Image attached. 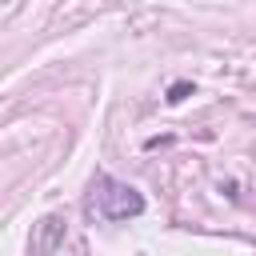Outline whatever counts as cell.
Returning <instances> with one entry per match:
<instances>
[{"mask_svg":"<svg viewBox=\"0 0 256 256\" xmlns=\"http://www.w3.org/2000/svg\"><path fill=\"white\" fill-rule=\"evenodd\" d=\"M84 212L92 220H108V224L136 220V216H144V192L108 172H96L88 184V196H84Z\"/></svg>","mask_w":256,"mask_h":256,"instance_id":"obj_1","label":"cell"},{"mask_svg":"<svg viewBox=\"0 0 256 256\" xmlns=\"http://www.w3.org/2000/svg\"><path fill=\"white\" fill-rule=\"evenodd\" d=\"M188 92H192V84H188V80H176V84L168 88V96H164V100H168V104H180Z\"/></svg>","mask_w":256,"mask_h":256,"instance_id":"obj_3","label":"cell"},{"mask_svg":"<svg viewBox=\"0 0 256 256\" xmlns=\"http://www.w3.org/2000/svg\"><path fill=\"white\" fill-rule=\"evenodd\" d=\"M60 240H64V216L52 212L36 224V256H52L60 248Z\"/></svg>","mask_w":256,"mask_h":256,"instance_id":"obj_2","label":"cell"}]
</instances>
